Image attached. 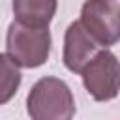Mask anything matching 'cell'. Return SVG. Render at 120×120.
Instances as JSON below:
<instances>
[{"instance_id":"6da1fadb","label":"cell","mask_w":120,"mask_h":120,"mask_svg":"<svg viewBox=\"0 0 120 120\" xmlns=\"http://www.w3.org/2000/svg\"><path fill=\"white\" fill-rule=\"evenodd\" d=\"M26 111L34 120H69L75 116L73 92L58 77H41L28 92Z\"/></svg>"},{"instance_id":"7a4b0ae2","label":"cell","mask_w":120,"mask_h":120,"mask_svg":"<svg viewBox=\"0 0 120 120\" xmlns=\"http://www.w3.org/2000/svg\"><path fill=\"white\" fill-rule=\"evenodd\" d=\"M8 56L19 68H39L47 62L51 52L49 26H28L13 21L6 34Z\"/></svg>"},{"instance_id":"3957f363","label":"cell","mask_w":120,"mask_h":120,"mask_svg":"<svg viewBox=\"0 0 120 120\" xmlns=\"http://www.w3.org/2000/svg\"><path fill=\"white\" fill-rule=\"evenodd\" d=\"M79 22L101 49L116 45L120 38L118 0H84Z\"/></svg>"},{"instance_id":"277c9868","label":"cell","mask_w":120,"mask_h":120,"mask_svg":"<svg viewBox=\"0 0 120 120\" xmlns=\"http://www.w3.org/2000/svg\"><path fill=\"white\" fill-rule=\"evenodd\" d=\"M81 77L86 92L96 101H111L118 96L120 71L118 60L111 51L99 49L84 64V68L81 69Z\"/></svg>"},{"instance_id":"5b68a950","label":"cell","mask_w":120,"mask_h":120,"mask_svg":"<svg viewBox=\"0 0 120 120\" xmlns=\"http://www.w3.org/2000/svg\"><path fill=\"white\" fill-rule=\"evenodd\" d=\"M101 47L86 34V30L81 26V22L75 21L68 26L66 36H64V52H62L64 66L73 73H81L84 64Z\"/></svg>"},{"instance_id":"8992f818","label":"cell","mask_w":120,"mask_h":120,"mask_svg":"<svg viewBox=\"0 0 120 120\" xmlns=\"http://www.w3.org/2000/svg\"><path fill=\"white\" fill-rule=\"evenodd\" d=\"M58 0H13L11 9L17 22L28 26H49L56 13Z\"/></svg>"},{"instance_id":"52a82bcc","label":"cell","mask_w":120,"mask_h":120,"mask_svg":"<svg viewBox=\"0 0 120 120\" xmlns=\"http://www.w3.org/2000/svg\"><path fill=\"white\" fill-rule=\"evenodd\" d=\"M21 69L19 66L4 52H0V105H6L13 99L21 86Z\"/></svg>"}]
</instances>
